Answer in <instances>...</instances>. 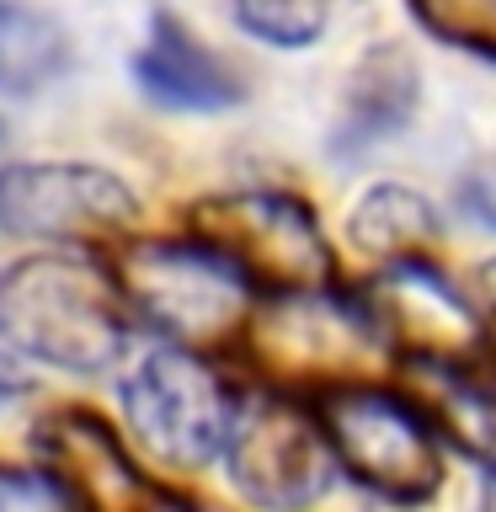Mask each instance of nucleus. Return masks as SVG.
Segmentation results:
<instances>
[{
	"label": "nucleus",
	"instance_id": "obj_9",
	"mask_svg": "<svg viewBox=\"0 0 496 512\" xmlns=\"http://www.w3.org/2000/svg\"><path fill=\"white\" fill-rule=\"evenodd\" d=\"M368 310L384 326V336L411 347V358H443V363H480L491 352V331L470 299L443 278L427 256H400L384 262L368 283Z\"/></svg>",
	"mask_w": 496,
	"mask_h": 512
},
{
	"label": "nucleus",
	"instance_id": "obj_17",
	"mask_svg": "<svg viewBox=\"0 0 496 512\" xmlns=\"http://www.w3.org/2000/svg\"><path fill=\"white\" fill-rule=\"evenodd\" d=\"M411 11L443 43L496 59V0H411Z\"/></svg>",
	"mask_w": 496,
	"mask_h": 512
},
{
	"label": "nucleus",
	"instance_id": "obj_18",
	"mask_svg": "<svg viewBox=\"0 0 496 512\" xmlns=\"http://www.w3.org/2000/svg\"><path fill=\"white\" fill-rule=\"evenodd\" d=\"M0 512H70V496H64L43 470L0 464Z\"/></svg>",
	"mask_w": 496,
	"mask_h": 512
},
{
	"label": "nucleus",
	"instance_id": "obj_21",
	"mask_svg": "<svg viewBox=\"0 0 496 512\" xmlns=\"http://www.w3.org/2000/svg\"><path fill=\"white\" fill-rule=\"evenodd\" d=\"M480 288H486L491 304H496V262H486V272H480Z\"/></svg>",
	"mask_w": 496,
	"mask_h": 512
},
{
	"label": "nucleus",
	"instance_id": "obj_13",
	"mask_svg": "<svg viewBox=\"0 0 496 512\" xmlns=\"http://www.w3.org/2000/svg\"><path fill=\"white\" fill-rule=\"evenodd\" d=\"M416 112V64L400 48H374L347 86V112L336 150H363L374 139H390Z\"/></svg>",
	"mask_w": 496,
	"mask_h": 512
},
{
	"label": "nucleus",
	"instance_id": "obj_20",
	"mask_svg": "<svg viewBox=\"0 0 496 512\" xmlns=\"http://www.w3.org/2000/svg\"><path fill=\"white\" fill-rule=\"evenodd\" d=\"M22 400H27V374L11 363V352H0V416L11 406H22Z\"/></svg>",
	"mask_w": 496,
	"mask_h": 512
},
{
	"label": "nucleus",
	"instance_id": "obj_15",
	"mask_svg": "<svg viewBox=\"0 0 496 512\" xmlns=\"http://www.w3.org/2000/svg\"><path fill=\"white\" fill-rule=\"evenodd\" d=\"M59 32L11 0H0V91H32L59 70Z\"/></svg>",
	"mask_w": 496,
	"mask_h": 512
},
{
	"label": "nucleus",
	"instance_id": "obj_12",
	"mask_svg": "<svg viewBox=\"0 0 496 512\" xmlns=\"http://www.w3.org/2000/svg\"><path fill=\"white\" fill-rule=\"evenodd\" d=\"M134 80L144 86V96H155L160 107L176 112H214L240 102L235 70L219 54H208L176 16H155L150 43L134 59Z\"/></svg>",
	"mask_w": 496,
	"mask_h": 512
},
{
	"label": "nucleus",
	"instance_id": "obj_1",
	"mask_svg": "<svg viewBox=\"0 0 496 512\" xmlns=\"http://www.w3.org/2000/svg\"><path fill=\"white\" fill-rule=\"evenodd\" d=\"M112 267L91 262L80 246H54L22 256L0 272V342L32 363L64 374H102L134 342Z\"/></svg>",
	"mask_w": 496,
	"mask_h": 512
},
{
	"label": "nucleus",
	"instance_id": "obj_6",
	"mask_svg": "<svg viewBox=\"0 0 496 512\" xmlns=\"http://www.w3.org/2000/svg\"><path fill=\"white\" fill-rule=\"evenodd\" d=\"M192 235L219 246L256 288H315L331 278V246L315 214L288 192H224L192 208Z\"/></svg>",
	"mask_w": 496,
	"mask_h": 512
},
{
	"label": "nucleus",
	"instance_id": "obj_16",
	"mask_svg": "<svg viewBox=\"0 0 496 512\" xmlns=\"http://www.w3.org/2000/svg\"><path fill=\"white\" fill-rule=\"evenodd\" d=\"M235 16L272 48H310L326 32V0H235Z\"/></svg>",
	"mask_w": 496,
	"mask_h": 512
},
{
	"label": "nucleus",
	"instance_id": "obj_8",
	"mask_svg": "<svg viewBox=\"0 0 496 512\" xmlns=\"http://www.w3.org/2000/svg\"><path fill=\"white\" fill-rule=\"evenodd\" d=\"M224 464L240 496L262 507H304L331 486L336 454L315 411L294 406L288 395H251L235 406Z\"/></svg>",
	"mask_w": 496,
	"mask_h": 512
},
{
	"label": "nucleus",
	"instance_id": "obj_22",
	"mask_svg": "<svg viewBox=\"0 0 496 512\" xmlns=\"http://www.w3.org/2000/svg\"><path fill=\"white\" fill-rule=\"evenodd\" d=\"M0 171H6V139H0Z\"/></svg>",
	"mask_w": 496,
	"mask_h": 512
},
{
	"label": "nucleus",
	"instance_id": "obj_14",
	"mask_svg": "<svg viewBox=\"0 0 496 512\" xmlns=\"http://www.w3.org/2000/svg\"><path fill=\"white\" fill-rule=\"evenodd\" d=\"M352 246L374 262H400V256H427L438 240V208L411 187H374L363 192L347 219Z\"/></svg>",
	"mask_w": 496,
	"mask_h": 512
},
{
	"label": "nucleus",
	"instance_id": "obj_2",
	"mask_svg": "<svg viewBox=\"0 0 496 512\" xmlns=\"http://www.w3.org/2000/svg\"><path fill=\"white\" fill-rule=\"evenodd\" d=\"M128 310L182 347L240 342L256 310V283L208 240H123L112 262Z\"/></svg>",
	"mask_w": 496,
	"mask_h": 512
},
{
	"label": "nucleus",
	"instance_id": "obj_19",
	"mask_svg": "<svg viewBox=\"0 0 496 512\" xmlns=\"http://www.w3.org/2000/svg\"><path fill=\"white\" fill-rule=\"evenodd\" d=\"M459 198H464V208H470L480 224H496V166L491 171H475L470 182L459 187Z\"/></svg>",
	"mask_w": 496,
	"mask_h": 512
},
{
	"label": "nucleus",
	"instance_id": "obj_4",
	"mask_svg": "<svg viewBox=\"0 0 496 512\" xmlns=\"http://www.w3.org/2000/svg\"><path fill=\"white\" fill-rule=\"evenodd\" d=\"M240 395L198 347L166 342L144 352L123 384V422L166 470H203L224 454Z\"/></svg>",
	"mask_w": 496,
	"mask_h": 512
},
{
	"label": "nucleus",
	"instance_id": "obj_10",
	"mask_svg": "<svg viewBox=\"0 0 496 512\" xmlns=\"http://www.w3.org/2000/svg\"><path fill=\"white\" fill-rule=\"evenodd\" d=\"M32 448H38L43 475L70 496V507L144 512V507L171 502V491H160L155 480L139 470L134 454L123 448V438L96 411L64 406L54 416H43L38 432H32Z\"/></svg>",
	"mask_w": 496,
	"mask_h": 512
},
{
	"label": "nucleus",
	"instance_id": "obj_5",
	"mask_svg": "<svg viewBox=\"0 0 496 512\" xmlns=\"http://www.w3.org/2000/svg\"><path fill=\"white\" fill-rule=\"evenodd\" d=\"M315 416L326 427L336 470H347L374 496L427 502L443 486V459L438 443H432V427L406 395H390L368 379L336 384V390H320Z\"/></svg>",
	"mask_w": 496,
	"mask_h": 512
},
{
	"label": "nucleus",
	"instance_id": "obj_3",
	"mask_svg": "<svg viewBox=\"0 0 496 512\" xmlns=\"http://www.w3.org/2000/svg\"><path fill=\"white\" fill-rule=\"evenodd\" d=\"M251 363L272 384L288 390H336V384H363L379 374L390 336L368 310V299L315 288H283L267 304H256L246 320Z\"/></svg>",
	"mask_w": 496,
	"mask_h": 512
},
{
	"label": "nucleus",
	"instance_id": "obj_11",
	"mask_svg": "<svg viewBox=\"0 0 496 512\" xmlns=\"http://www.w3.org/2000/svg\"><path fill=\"white\" fill-rule=\"evenodd\" d=\"M400 379H406L400 395L427 416V427L438 438L496 470V384L475 379L470 363H443V358H411Z\"/></svg>",
	"mask_w": 496,
	"mask_h": 512
},
{
	"label": "nucleus",
	"instance_id": "obj_7",
	"mask_svg": "<svg viewBox=\"0 0 496 512\" xmlns=\"http://www.w3.org/2000/svg\"><path fill=\"white\" fill-rule=\"evenodd\" d=\"M139 219V203L112 171L54 160V166L0 171V224L11 235L48 246H123Z\"/></svg>",
	"mask_w": 496,
	"mask_h": 512
}]
</instances>
